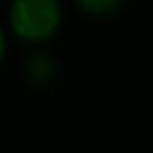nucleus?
<instances>
[{
  "label": "nucleus",
  "mask_w": 153,
  "mask_h": 153,
  "mask_svg": "<svg viewBox=\"0 0 153 153\" xmlns=\"http://www.w3.org/2000/svg\"><path fill=\"white\" fill-rule=\"evenodd\" d=\"M76 5L91 17H108L122 7V0H76Z\"/></svg>",
  "instance_id": "7ed1b4c3"
},
{
  "label": "nucleus",
  "mask_w": 153,
  "mask_h": 153,
  "mask_svg": "<svg viewBox=\"0 0 153 153\" xmlns=\"http://www.w3.org/2000/svg\"><path fill=\"white\" fill-rule=\"evenodd\" d=\"M5 50H7V41H5V33H2V29H0V62H2V57H5Z\"/></svg>",
  "instance_id": "20e7f679"
},
{
  "label": "nucleus",
  "mask_w": 153,
  "mask_h": 153,
  "mask_svg": "<svg viewBox=\"0 0 153 153\" xmlns=\"http://www.w3.org/2000/svg\"><path fill=\"white\" fill-rule=\"evenodd\" d=\"M55 74V65L48 55H33L31 62H29V76L33 84H45L50 81Z\"/></svg>",
  "instance_id": "f03ea898"
},
{
  "label": "nucleus",
  "mask_w": 153,
  "mask_h": 153,
  "mask_svg": "<svg viewBox=\"0 0 153 153\" xmlns=\"http://www.w3.org/2000/svg\"><path fill=\"white\" fill-rule=\"evenodd\" d=\"M62 24L60 0H12L10 5V26L17 38L24 43H45L50 41Z\"/></svg>",
  "instance_id": "f257e3e1"
}]
</instances>
